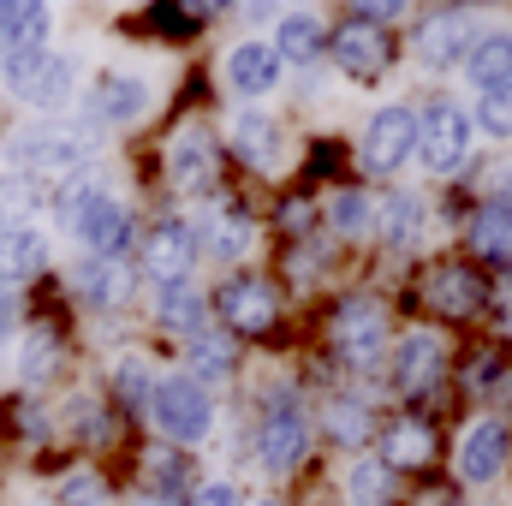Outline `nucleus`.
<instances>
[{
  "label": "nucleus",
  "mask_w": 512,
  "mask_h": 506,
  "mask_svg": "<svg viewBox=\"0 0 512 506\" xmlns=\"http://www.w3.org/2000/svg\"><path fill=\"white\" fill-rule=\"evenodd\" d=\"M12 161L30 173V179H66V173H78L90 155H96V137L78 126H66V120H42V126L18 131L12 143Z\"/></svg>",
  "instance_id": "nucleus-1"
},
{
  "label": "nucleus",
  "mask_w": 512,
  "mask_h": 506,
  "mask_svg": "<svg viewBox=\"0 0 512 506\" xmlns=\"http://www.w3.org/2000/svg\"><path fill=\"white\" fill-rule=\"evenodd\" d=\"M149 417H155V429H161L167 441L197 447V441H209V429H215V399H209V387L197 376H161L155 393H149Z\"/></svg>",
  "instance_id": "nucleus-2"
},
{
  "label": "nucleus",
  "mask_w": 512,
  "mask_h": 506,
  "mask_svg": "<svg viewBox=\"0 0 512 506\" xmlns=\"http://www.w3.org/2000/svg\"><path fill=\"white\" fill-rule=\"evenodd\" d=\"M66 227L78 233V245L96 256V262H126V251H131V215H126V203H114L108 191L84 185L78 197H66Z\"/></svg>",
  "instance_id": "nucleus-3"
},
{
  "label": "nucleus",
  "mask_w": 512,
  "mask_h": 506,
  "mask_svg": "<svg viewBox=\"0 0 512 506\" xmlns=\"http://www.w3.org/2000/svg\"><path fill=\"white\" fill-rule=\"evenodd\" d=\"M256 453H262V465H268V471H292V465L310 453V417H304L298 393H286V387H280V393L262 405Z\"/></svg>",
  "instance_id": "nucleus-4"
},
{
  "label": "nucleus",
  "mask_w": 512,
  "mask_h": 506,
  "mask_svg": "<svg viewBox=\"0 0 512 506\" xmlns=\"http://www.w3.org/2000/svg\"><path fill=\"white\" fill-rule=\"evenodd\" d=\"M417 155L429 173H459L471 155V114L459 102H429L417 114Z\"/></svg>",
  "instance_id": "nucleus-5"
},
{
  "label": "nucleus",
  "mask_w": 512,
  "mask_h": 506,
  "mask_svg": "<svg viewBox=\"0 0 512 506\" xmlns=\"http://www.w3.org/2000/svg\"><path fill=\"white\" fill-rule=\"evenodd\" d=\"M334 346H340V358L352 370H370L387 352V310L376 298H346L334 310Z\"/></svg>",
  "instance_id": "nucleus-6"
},
{
  "label": "nucleus",
  "mask_w": 512,
  "mask_h": 506,
  "mask_svg": "<svg viewBox=\"0 0 512 506\" xmlns=\"http://www.w3.org/2000/svg\"><path fill=\"white\" fill-rule=\"evenodd\" d=\"M358 155H364L370 173H399V167L417 155V114L399 108V102H393V108H376L370 126H364V149H358Z\"/></svg>",
  "instance_id": "nucleus-7"
},
{
  "label": "nucleus",
  "mask_w": 512,
  "mask_h": 506,
  "mask_svg": "<svg viewBox=\"0 0 512 506\" xmlns=\"http://www.w3.org/2000/svg\"><path fill=\"white\" fill-rule=\"evenodd\" d=\"M328 54H334V66L346 72V78H382L387 66H393V42H387V30L376 24H364V18H352V24H340L334 36H328Z\"/></svg>",
  "instance_id": "nucleus-8"
},
{
  "label": "nucleus",
  "mask_w": 512,
  "mask_h": 506,
  "mask_svg": "<svg viewBox=\"0 0 512 506\" xmlns=\"http://www.w3.org/2000/svg\"><path fill=\"white\" fill-rule=\"evenodd\" d=\"M215 310H221L227 334L256 340V334H268V328H274V286H268V280H256V274H239V280H227V286H221Z\"/></svg>",
  "instance_id": "nucleus-9"
},
{
  "label": "nucleus",
  "mask_w": 512,
  "mask_h": 506,
  "mask_svg": "<svg viewBox=\"0 0 512 506\" xmlns=\"http://www.w3.org/2000/svg\"><path fill=\"white\" fill-rule=\"evenodd\" d=\"M191 262H197V227H191V221H161V227L143 239V274H149L155 286L185 280Z\"/></svg>",
  "instance_id": "nucleus-10"
},
{
  "label": "nucleus",
  "mask_w": 512,
  "mask_h": 506,
  "mask_svg": "<svg viewBox=\"0 0 512 506\" xmlns=\"http://www.w3.org/2000/svg\"><path fill=\"white\" fill-rule=\"evenodd\" d=\"M471 42H477V18L471 12H435L411 36V48H417L423 66H459L471 54Z\"/></svg>",
  "instance_id": "nucleus-11"
},
{
  "label": "nucleus",
  "mask_w": 512,
  "mask_h": 506,
  "mask_svg": "<svg viewBox=\"0 0 512 506\" xmlns=\"http://www.w3.org/2000/svg\"><path fill=\"white\" fill-rule=\"evenodd\" d=\"M429 304H435L447 322H465V316H477V310L489 304V286H483L477 268H465V262H441V268L429 274Z\"/></svg>",
  "instance_id": "nucleus-12"
},
{
  "label": "nucleus",
  "mask_w": 512,
  "mask_h": 506,
  "mask_svg": "<svg viewBox=\"0 0 512 506\" xmlns=\"http://www.w3.org/2000/svg\"><path fill=\"white\" fill-rule=\"evenodd\" d=\"M447 370V346L435 340V334H405L399 340V358H393V381H399V393H429L435 381Z\"/></svg>",
  "instance_id": "nucleus-13"
},
{
  "label": "nucleus",
  "mask_w": 512,
  "mask_h": 506,
  "mask_svg": "<svg viewBox=\"0 0 512 506\" xmlns=\"http://www.w3.org/2000/svg\"><path fill=\"white\" fill-rule=\"evenodd\" d=\"M215 161H221V155H215V137H209V131H179L173 149H167L173 185H179V191H197V197L215 185Z\"/></svg>",
  "instance_id": "nucleus-14"
},
{
  "label": "nucleus",
  "mask_w": 512,
  "mask_h": 506,
  "mask_svg": "<svg viewBox=\"0 0 512 506\" xmlns=\"http://www.w3.org/2000/svg\"><path fill=\"white\" fill-rule=\"evenodd\" d=\"M507 423H495V417H483L471 435H465V447H459V477L465 483H495L501 477V465H507Z\"/></svg>",
  "instance_id": "nucleus-15"
},
{
  "label": "nucleus",
  "mask_w": 512,
  "mask_h": 506,
  "mask_svg": "<svg viewBox=\"0 0 512 506\" xmlns=\"http://www.w3.org/2000/svg\"><path fill=\"white\" fill-rule=\"evenodd\" d=\"M227 84L239 90V96H268L274 84H280V54H274V42H239L233 54H227Z\"/></svg>",
  "instance_id": "nucleus-16"
},
{
  "label": "nucleus",
  "mask_w": 512,
  "mask_h": 506,
  "mask_svg": "<svg viewBox=\"0 0 512 506\" xmlns=\"http://www.w3.org/2000/svg\"><path fill=\"white\" fill-rule=\"evenodd\" d=\"M72 286H78V298L96 304V310H114V304L131 298L126 262H96V256H84V262H72Z\"/></svg>",
  "instance_id": "nucleus-17"
},
{
  "label": "nucleus",
  "mask_w": 512,
  "mask_h": 506,
  "mask_svg": "<svg viewBox=\"0 0 512 506\" xmlns=\"http://www.w3.org/2000/svg\"><path fill=\"white\" fill-rule=\"evenodd\" d=\"M203 245L221 256V262H239V256L251 251V239H256V227H251V215L245 209H233V203H215L209 215H203Z\"/></svg>",
  "instance_id": "nucleus-18"
},
{
  "label": "nucleus",
  "mask_w": 512,
  "mask_h": 506,
  "mask_svg": "<svg viewBox=\"0 0 512 506\" xmlns=\"http://www.w3.org/2000/svg\"><path fill=\"white\" fill-rule=\"evenodd\" d=\"M274 54H280V66H286V60H292V66H310L316 54H328L322 18H316V12H286L280 30H274Z\"/></svg>",
  "instance_id": "nucleus-19"
},
{
  "label": "nucleus",
  "mask_w": 512,
  "mask_h": 506,
  "mask_svg": "<svg viewBox=\"0 0 512 506\" xmlns=\"http://www.w3.org/2000/svg\"><path fill=\"white\" fill-rule=\"evenodd\" d=\"M471 245H477L483 262L512 268V203L507 197H489V203L477 209V221H471Z\"/></svg>",
  "instance_id": "nucleus-20"
},
{
  "label": "nucleus",
  "mask_w": 512,
  "mask_h": 506,
  "mask_svg": "<svg viewBox=\"0 0 512 506\" xmlns=\"http://www.w3.org/2000/svg\"><path fill=\"white\" fill-rule=\"evenodd\" d=\"M435 459V435H429V423H417V417H405V423H393L382 435V465L387 471H423Z\"/></svg>",
  "instance_id": "nucleus-21"
},
{
  "label": "nucleus",
  "mask_w": 512,
  "mask_h": 506,
  "mask_svg": "<svg viewBox=\"0 0 512 506\" xmlns=\"http://www.w3.org/2000/svg\"><path fill=\"white\" fill-rule=\"evenodd\" d=\"M465 72H471V84H477V90H501V84H512V36H507V30L477 36V42H471V54H465Z\"/></svg>",
  "instance_id": "nucleus-22"
},
{
  "label": "nucleus",
  "mask_w": 512,
  "mask_h": 506,
  "mask_svg": "<svg viewBox=\"0 0 512 506\" xmlns=\"http://www.w3.org/2000/svg\"><path fill=\"white\" fill-rule=\"evenodd\" d=\"M42 268H48V239L36 227L0 233V280H36Z\"/></svg>",
  "instance_id": "nucleus-23"
},
{
  "label": "nucleus",
  "mask_w": 512,
  "mask_h": 506,
  "mask_svg": "<svg viewBox=\"0 0 512 506\" xmlns=\"http://www.w3.org/2000/svg\"><path fill=\"white\" fill-rule=\"evenodd\" d=\"M149 108V84L143 78H126V72H108L102 84H96V114L108 120V126H126Z\"/></svg>",
  "instance_id": "nucleus-24"
},
{
  "label": "nucleus",
  "mask_w": 512,
  "mask_h": 506,
  "mask_svg": "<svg viewBox=\"0 0 512 506\" xmlns=\"http://www.w3.org/2000/svg\"><path fill=\"white\" fill-rule=\"evenodd\" d=\"M78 96V60H66V54H48V66L36 72V84H30V108H42V114H60L66 102Z\"/></svg>",
  "instance_id": "nucleus-25"
},
{
  "label": "nucleus",
  "mask_w": 512,
  "mask_h": 506,
  "mask_svg": "<svg viewBox=\"0 0 512 506\" xmlns=\"http://www.w3.org/2000/svg\"><path fill=\"white\" fill-rule=\"evenodd\" d=\"M155 316H161L173 334L197 340L209 310H203V298H197V286H191V280H173V286H161V292H155Z\"/></svg>",
  "instance_id": "nucleus-26"
},
{
  "label": "nucleus",
  "mask_w": 512,
  "mask_h": 506,
  "mask_svg": "<svg viewBox=\"0 0 512 506\" xmlns=\"http://www.w3.org/2000/svg\"><path fill=\"white\" fill-rule=\"evenodd\" d=\"M233 149H239V161H251V167H274L280 131H274L268 114H239V120H233Z\"/></svg>",
  "instance_id": "nucleus-27"
},
{
  "label": "nucleus",
  "mask_w": 512,
  "mask_h": 506,
  "mask_svg": "<svg viewBox=\"0 0 512 506\" xmlns=\"http://www.w3.org/2000/svg\"><path fill=\"white\" fill-rule=\"evenodd\" d=\"M417 233H423V203H417L411 191H393L387 209H382V239L393 245V251H411Z\"/></svg>",
  "instance_id": "nucleus-28"
},
{
  "label": "nucleus",
  "mask_w": 512,
  "mask_h": 506,
  "mask_svg": "<svg viewBox=\"0 0 512 506\" xmlns=\"http://www.w3.org/2000/svg\"><path fill=\"white\" fill-rule=\"evenodd\" d=\"M322 417H328V435H334V441H346V447L370 441V405H364L358 393H334Z\"/></svg>",
  "instance_id": "nucleus-29"
},
{
  "label": "nucleus",
  "mask_w": 512,
  "mask_h": 506,
  "mask_svg": "<svg viewBox=\"0 0 512 506\" xmlns=\"http://www.w3.org/2000/svg\"><path fill=\"white\" fill-rule=\"evenodd\" d=\"M42 36H48V6L42 0L6 6V48H42Z\"/></svg>",
  "instance_id": "nucleus-30"
},
{
  "label": "nucleus",
  "mask_w": 512,
  "mask_h": 506,
  "mask_svg": "<svg viewBox=\"0 0 512 506\" xmlns=\"http://www.w3.org/2000/svg\"><path fill=\"white\" fill-rule=\"evenodd\" d=\"M191 364H197V381H203V376L221 381L227 370H233V340H227V334H209V328H203V334L191 340Z\"/></svg>",
  "instance_id": "nucleus-31"
},
{
  "label": "nucleus",
  "mask_w": 512,
  "mask_h": 506,
  "mask_svg": "<svg viewBox=\"0 0 512 506\" xmlns=\"http://www.w3.org/2000/svg\"><path fill=\"white\" fill-rule=\"evenodd\" d=\"M30 209H36V185L30 179H0V233H12V227H30Z\"/></svg>",
  "instance_id": "nucleus-32"
},
{
  "label": "nucleus",
  "mask_w": 512,
  "mask_h": 506,
  "mask_svg": "<svg viewBox=\"0 0 512 506\" xmlns=\"http://www.w3.org/2000/svg\"><path fill=\"white\" fill-rule=\"evenodd\" d=\"M477 126L489 131V137H501V143H507V137H512V84H501V90H483V102H477Z\"/></svg>",
  "instance_id": "nucleus-33"
},
{
  "label": "nucleus",
  "mask_w": 512,
  "mask_h": 506,
  "mask_svg": "<svg viewBox=\"0 0 512 506\" xmlns=\"http://www.w3.org/2000/svg\"><path fill=\"white\" fill-rule=\"evenodd\" d=\"M54 364H60V346H54V334H48V328H30V340H24V358H18L24 381H42Z\"/></svg>",
  "instance_id": "nucleus-34"
},
{
  "label": "nucleus",
  "mask_w": 512,
  "mask_h": 506,
  "mask_svg": "<svg viewBox=\"0 0 512 506\" xmlns=\"http://www.w3.org/2000/svg\"><path fill=\"white\" fill-rule=\"evenodd\" d=\"M42 66H48V48H12V60H6V90H12V96L24 102Z\"/></svg>",
  "instance_id": "nucleus-35"
},
{
  "label": "nucleus",
  "mask_w": 512,
  "mask_h": 506,
  "mask_svg": "<svg viewBox=\"0 0 512 506\" xmlns=\"http://www.w3.org/2000/svg\"><path fill=\"white\" fill-rule=\"evenodd\" d=\"M114 387H120V399H126V405H149L155 376L143 370V358H120V364H114Z\"/></svg>",
  "instance_id": "nucleus-36"
},
{
  "label": "nucleus",
  "mask_w": 512,
  "mask_h": 506,
  "mask_svg": "<svg viewBox=\"0 0 512 506\" xmlns=\"http://www.w3.org/2000/svg\"><path fill=\"white\" fill-rule=\"evenodd\" d=\"M387 489H393L387 465H358V471H352V501H358V506H382Z\"/></svg>",
  "instance_id": "nucleus-37"
},
{
  "label": "nucleus",
  "mask_w": 512,
  "mask_h": 506,
  "mask_svg": "<svg viewBox=\"0 0 512 506\" xmlns=\"http://www.w3.org/2000/svg\"><path fill=\"white\" fill-rule=\"evenodd\" d=\"M334 227H340V233H364V227H370V203H364L358 191H340V197H334Z\"/></svg>",
  "instance_id": "nucleus-38"
},
{
  "label": "nucleus",
  "mask_w": 512,
  "mask_h": 506,
  "mask_svg": "<svg viewBox=\"0 0 512 506\" xmlns=\"http://www.w3.org/2000/svg\"><path fill=\"white\" fill-rule=\"evenodd\" d=\"M155 489L161 495H185V459H155Z\"/></svg>",
  "instance_id": "nucleus-39"
},
{
  "label": "nucleus",
  "mask_w": 512,
  "mask_h": 506,
  "mask_svg": "<svg viewBox=\"0 0 512 506\" xmlns=\"http://www.w3.org/2000/svg\"><path fill=\"white\" fill-rule=\"evenodd\" d=\"M191 506H245V495H239L233 483H203V489H197V501H191Z\"/></svg>",
  "instance_id": "nucleus-40"
},
{
  "label": "nucleus",
  "mask_w": 512,
  "mask_h": 506,
  "mask_svg": "<svg viewBox=\"0 0 512 506\" xmlns=\"http://www.w3.org/2000/svg\"><path fill=\"white\" fill-rule=\"evenodd\" d=\"M399 12H405V6H399V0H364V6H358V12H352V18H364V24H376V30H382L387 18H399Z\"/></svg>",
  "instance_id": "nucleus-41"
},
{
  "label": "nucleus",
  "mask_w": 512,
  "mask_h": 506,
  "mask_svg": "<svg viewBox=\"0 0 512 506\" xmlns=\"http://www.w3.org/2000/svg\"><path fill=\"white\" fill-rule=\"evenodd\" d=\"M495 316H501V328L512 334V280L507 286H495Z\"/></svg>",
  "instance_id": "nucleus-42"
},
{
  "label": "nucleus",
  "mask_w": 512,
  "mask_h": 506,
  "mask_svg": "<svg viewBox=\"0 0 512 506\" xmlns=\"http://www.w3.org/2000/svg\"><path fill=\"white\" fill-rule=\"evenodd\" d=\"M12 328H18V310H12V298H6V292H0V340H6V334H12Z\"/></svg>",
  "instance_id": "nucleus-43"
},
{
  "label": "nucleus",
  "mask_w": 512,
  "mask_h": 506,
  "mask_svg": "<svg viewBox=\"0 0 512 506\" xmlns=\"http://www.w3.org/2000/svg\"><path fill=\"white\" fill-rule=\"evenodd\" d=\"M0 48H6V6H0Z\"/></svg>",
  "instance_id": "nucleus-44"
},
{
  "label": "nucleus",
  "mask_w": 512,
  "mask_h": 506,
  "mask_svg": "<svg viewBox=\"0 0 512 506\" xmlns=\"http://www.w3.org/2000/svg\"><path fill=\"white\" fill-rule=\"evenodd\" d=\"M256 506H280V501H256Z\"/></svg>",
  "instance_id": "nucleus-45"
}]
</instances>
